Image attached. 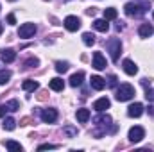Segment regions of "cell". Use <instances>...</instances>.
I'll use <instances>...</instances> for the list:
<instances>
[{"label": "cell", "mask_w": 154, "mask_h": 152, "mask_svg": "<svg viewBox=\"0 0 154 152\" xmlns=\"http://www.w3.org/2000/svg\"><path fill=\"white\" fill-rule=\"evenodd\" d=\"M9 2H16V0H9Z\"/></svg>", "instance_id": "cell-37"}, {"label": "cell", "mask_w": 154, "mask_h": 152, "mask_svg": "<svg viewBox=\"0 0 154 152\" xmlns=\"http://www.w3.org/2000/svg\"><path fill=\"white\" fill-rule=\"evenodd\" d=\"M90 84H91V88H93V90L100 91V90H104V88H106V79H102V77H99V75H91Z\"/></svg>", "instance_id": "cell-12"}, {"label": "cell", "mask_w": 154, "mask_h": 152, "mask_svg": "<svg viewBox=\"0 0 154 152\" xmlns=\"http://www.w3.org/2000/svg\"><path fill=\"white\" fill-rule=\"evenodd\" d=\"M2 31H4V27H2V23H0V34H2Z\"/></svg>", "instance_id": "cell-36"}, {"label": "cell", "mask_w": 154, "mask_h": 152, "mask_svg": "<svg viewBox=\"0 0 154 152\" xmlns=\"http://www.w3.org/2000/svg\"><path fill=\"white\" fill-rule=\"evenodd\" d=\"M106 48H108L109 54H111V61H118V56H120V52H122V43H120V39L111 38L106 43Z\"/></svg>", "instance_id": "cell-3"}, {"label": "cell", "mask_w": 154, "mask_h": 152, "mask_svg": "<svg viewBox=\"0 0 154 152\" xmlns=\"http://www.w3.org/2000/svg\"><path fill=\"white\" fill-rule=\"evenodd\" d=\"M108 86H111V88H113V86H116V77L115 75H109V77H108Z\"/></svg>", "instance_id": "cell-32"}, {"label": "cell", "mask_w": 154, "mask_h": 152, "mask_svg": "<svg viewBox=\"0 0 154 152\" xmlns=\"http://www.w3.org/2000/svg\"><path fill=\"white\" fill-rule=\"evenodd\" d=\"M142 114H143V104H140V102H134L127 108V116H131V118H138Z\"/></svg>", "instance_id": "cell-9"}, {"label": "cell", "mask_w": 154, "mask_h": 152, "mask_svg": "<svg viewBox=\"0 0 154 152\" xmlns=\"http://www.w3.org/2000/svg\"><path fill=\"white\" fill-rule=\"evenodd\" d=\"M48 86H50V90H54V91H63V88H65V81H63L61 77H54V79H50Z\"/></svg>", "instance_id": "cell-16"}, {"label": "cell", "mask_w": 154, "mask_h": 152, "mask_svg": "<svg viewBox=\"0 0 154 152\" xmlns=\"http://www.w3.org/2000/svg\"><path fill=\"white\" fill-rule=\"evenodd\" d=\"M133 97H134V88H133L131 84H120V86L116 88L115 99L118 102H127V100H131Z\"/></svg>", "instance_id": "cell-1"}, {"label": "cell", "mask_w": 154, "mask_h": 152, "mask_svg": "<svg viewBox=\"0 0 154 152\" xmlns=\"http://www.w3.org/2000/svg\"><path fill=\"white\" fill-rule=\"evenodd\" d=\"M145 7H147V5H140V4L129 2V4H125L124 11H125L127 16H131V18H138V16H142V14L145 13Z\"/></svg>", "instance_id": "cell-2"}, {"label": "cell", "mask_w": 154, "mask_h": 152, "mask_svg": "<svg viewBox=\"0 0 154 152\" xmlns=\"http://www.w3.org/2000/svg\"><path fill=\"white\" fill-rule=\"evenodd\" d=\"M5 111H9V109H7V106H0V118H4V116H5Z\"/></svg>", "instance_id": "cell-34"}, {"label": "cell", "mask_w": 154, "mask_h": 152, "mask_svg": "<svg viewBox=\"0 0 154 152\" xmlns=\"http://www.w3.org/2000/svg\"><path fill=\"white\" fill-rule=\"evenodd\" d=\"M149 114L154 118V106H149Z\"/></svg>", "instance_id": "cell-35"}, {"label": "cell", "mask_w": 154, "mask_h": 152, "mask_svg": "<svg viewBox=\"0 0 154 152\" xmlns=\"http://www.w3.org/2000/svg\"><path fill=\"white\" fill-rule=\"evenodd\" d=\"M2 127H4L5 131H14V127H16V120H14L13 116H7V118H4Z\"/></svg>", "instance_id": "cell-22"}, {"label": "cell", "mask_w": 154, "mask_h": 152, "mask_svg": "<svg viewBox=\"0 0 154 152\" xmlns=\"http://www.w3.org/2000/svg\"><path fill=\"white\" fill-rule=\"evenodd\" d=\"M152 16H154V14H152Z\"/></svg>", "instance_id": "cell-38"}, {"label": "cell", "mask_w": 154, "mask_h": 152, "mask_svg": "<svg viewBox=\"0 0 154 152\" xmlns=\"http://www.w3.org/2000/svg\"><path fill=\"white\" fill-rule=\"evenodd\" d=\"M0 59H2L4 63H13V61L16 59V52H14L13 48H5V50H2V54H0Z\"/></svg>", "instance_id": "cell-15"}, {"label": "cell", "mask_w": 154, "mask_h": 152, "mask_svg": "<svg viewBox=\"0 0 154 152\" xmlns=\"http://www.w3.org/2000/svg\"><path fill=\"white\" fill-rule=\"evenodd\" d=\"M5 106H7V109H9V111H18V109H20L18 100H11V102H7Z\"/></svg>", "instance_id": "cell-28"}, {"label": "cell", "mask_w": 154, "mask_h": 152, "mask_svg": "<svg viewBox=\"0 0 154 152\" xmlns=\"http://www.w3.org/2000/svg\"><path fill=\"white\" fill-rule=\"evenodd\" d=\"M82 43H84L86 47H91V45L95 43V36H93L91 32H84V34H82Z\"/></svg>", "instance_id": "cell-23"}, {"label": "cell", "mask_w": 154, "mask_h": 152, "mask_svg": "<svg viewBox=\"0 0 154 152\" xmlns=\"http://www.w3.org/2000/svg\"><path fill=\"white\" fill-rule=\"evenodd\" d=\"M5 20H7V23H9V25H14V23H16L14 14H7V18H5Z\"/></svg>", "instance_id": "cell-33"}, {"label": "cell", "mask_w": 154, "mask_h": 152, "mask_svg": "<svg viewBox=\"0 0 154 152\" xmlns=\"http://www.w3.org/2000/svg\"><path fill=\"white\" fill-rule=\"evenodd\" d=\"M93 123H95V125H99V127H104V129H106L108 125H111V116L102 111V113H99L95 118H93Z\"/></svg>", "instance_id": "cell-8"}, {"label": "cell", "mask_w": 154, "mask_h": 152, "mask_svg": "<svg viewBox=\"0 0 154 152\" xmlns=\"http://www.w3.org/2000/svg\"><path fill=\"white\" fill-rule=\"evenodd\" d=\"M38 82L36 81H32V79H27V81H23V84H22V90L23 91H34V90H38Z\"/></svg>", "instance_id": "cell-20"}, {"label": "cell", "mask_w": 154, "mask_h": 152, "mask_svg": "<svg viewBox=\"0 0 154 152\" xmlns=\"http://www.w3.org/2000/svg\"><path fill=\"white\" fill-rule=\"evenodd\" d=\"M65 27H66V31H70V32L79 31V29H81V18H77L74 14L66 16V18H65Z\"/></svg>", "instance_id": "cell-6"}, {"label": "cell", "mask_w": 154, "mask_h": 152, "mask_svg": "<svg viewBox=\"0 0 154 152\" xmlns=\"http://www.w3.org/2000/svg\"><path fill=\"white\" fill-rule=\"evenodd\" d=\"M122 66H124V72H125L127 75H136V74H138V66H136L131 59H124Z\"/></svg>", "instance_id": "cell-13"}, {"label": "cell", "mask_w": 154, "mask_h": 152, "mask_svg": "<svg viewBox=\"0 0 154 152\" xmlns=\"http://www.w3.org/2000/svg\"><path fill=\"white\" fill-rule=\"evenodd\" d=\"M75 118L79 120V122H81V123L88 122V120H90V109H86V108H81V109H77Z\"/></svg>", "instance_id": "cell-18"}, {"label": "cell", "mask_w": 154, "mask_h": 152, "mask_svg": "<svg viewBox=\"0 0 154 152\" xmlns=\"http://www.w3.org/2000/svg\"><path fill=\"white\" fill-rule=\"evenodd\" d=\"M93 27H95V31H99V32H108V31H109V23H108L106 18H97V20L93 22Z\"/></svg>", "instance_id": "cell-14"}, {"label": "cell", "mask_w": 154, "mask_h": 152, "mask_svg": "<svg viewBox=\"0 0 154 152\" xmlns=\"http://www.w3.org/2000/svg\"><path fill=\"white\" fill-rule=\"evenodd\" d=\"M82 79H84V72H77V74H74V75L70 77V86H72V88L81 86V84H82Z\"/></svg>", "instance_id": "cell-19"}, {"label": "cell", "mask_w": 154, "mask_h": 152, "mask_svg": "<svg viewBox=\"0 0 154 152\" xmlns=\"http://www.w3.org/2000/svg\"><path fill=\"white\" fill-rule=\"evenodd\" d=\"M138 34H140L142 38H149V36H152L154 34V27L151 25V23H143V25H140Z\"/></svg>", "instance_id": "cell-17"}, {"label": "cell", "mask_w": 154, "mask_h": 152, "mask_svg": "<svg viewBox=\"0 0 154 152\" xmlns=\"http://www.w3.org/2000/svg\"><path fill=\"white\" fill-rule=\"evenodd\" d=\"M116 14H118V13H116L115 7H108V9H104V18H106V20H115Z\"/></svg>", "instance_id": "cell-24"}, {"label": "cell", "mask_w": 154, "mask_h": 152, "mask_svg": "<svg viewBox=\"0 0 154 152\" xmlns=\"http://www.w3.org/2000/svg\"><path fill=\"white\" fill-rule=\"evenodd\" d=\"M9 79H11V72L9 70H0V84L9 82Z\"/></svg>", "instance_id": "cell-26"}, {"label": "cell", "mask_w": 154, "mask_h": 152, "mask_svg": "<svg viewBox=\"0 0 154 152\" xmlns=\"http://www.w3.org/2000/svg\"><path fill=\"white\" fill-rule=\"evenodd\" d=\"M38 59H36V57H32V59H29V61H27V63H25V68H32V66H38Z\"/></svg>", "instance_id": "cell-30"}, {"label": "cell", "mask_w": 154, "mask_h": 152, "mask_svg": "<svg viewBox=\"0 0 154 152\" xmlns=\"http://www.w3.org/2000/svg\"><path fill=\"white\" fill-rule=\"evenodd\" d=\"M41 120L45 122V123H54L56 120H57V111L54 109V108H48V109H41Z\"/></svg>", "instance_id": "cell-7"}, {"label": "cell", "mask_w": 154, "mask_h": 152, "mask_svg": "<svg viewBox=\"0 0 154 152\" xmlns=\"http://www.w3.org/2000/svg\"><path fill=\"white\" fill-rule=\"evenodd\" d=\"M34 34H36V25L34 23H23L18 29V36L20 38H32Z\"/></svg>", "instance_id": "cell-5"}, {"label": "cell", "mask_w": 154, "mask_h": 152, "mask_svg": "<svg viewBox=\"0 0 154 152\" xmlns=\"http://www.w3.org/2000/svg\"><path fill=\"white\" fill-rule=\"evenodd\" d=\"M5 149H7V150H13V152H22L23 150V147H22L18 141H13V140H7V141H5Z\"/></svg>", "instance_id": "cell-21"}, {"label": "cell", "mask_w": 154, "mask_h": 152, "mask_svg": "<svg viewBox=\"0 0 154 152\" xmlns=\"http://www.w3.org/2000/svg\"><path fill=\"white\" fill-rule=\"evenodd\" d=\"M56 70H57L59 74H65V72L68 70V63H66V61H57V63H56Z\"/></svg>", "instance_id": "cell-25"}, {"label": "cell", "mask_w": 154, "mask_h": 152, "mask_svg": "<svg viewBox=\"0 0 154 152\" xmlns=\"http://www.w3.org/2000/svg\"><path fill=\"white\" fill-rule=\"evenodd\" d=\"M47 149H57V145H52V143H43V145H39L38 150H47Z\"/></svg>", "instance_id": "cell-31"}, {"label": "cell", "mask_w": 154, "mask_h": 152, "mask_svg": "<svg viewBox=\"0 0 154 152\" xmlns=\"http://www.w3.org/2000/svg\"><path fill=\"white\" fill-rule=\"evenodd\" d=\"M93 68L95 70H104L106 68V57L102 56V52L93 54Z\"/></svg>", "instance_id": "cell-11"}, {"label": "cell", "mask_w": 154, "mask_h": 152, "mask_svg": "<svg viewBox=\"0 0 154 152\" xmlns=\"http://www.w3.org/2000/svg\"><path fill=\"white\" fill-rule=\"evenodd\" d=\"M63 132H65L68 138H74V136L77 134V129H75V127H70V125H66V127L63 129Z\"/></svg>", "instance_id": "cell-27"}, {"label": "cell", "mask_w": 154, "mask_h": 152, "mask_svg": "<svg viewBox=\"0 0 154 152\" xmlns=\"http://www.w3.org/2000/svg\"><path fill=\"white\" fill-rule=\"evenodd\" d=\"M109 106H111V102H109V99H108V97H102V99H99V100H95V104H93V109H95L97 113H102V111H106V109H109Z\"/></svg>", "instance_id": "cell-10"}, {"label": "cell", "mask_w": 154, "mask_h": 152, "mask_svg": "<svg viewBox=\"0 0 154 152\" xmlns=\"http://www.w3.org/2000/svg\"><path fill=\"white\" fill-rule=\"evenodd\" d=\"M145 99H147L149 102H152L154 100V90L152 88H147V91H145Z\"/></svg>", "instance_id": "cell-29"}, {"label": "cell", "mask_w": 154, "mask_h": 152, "mask_svg": "<svg viewBox=\"0 0 154 152\" xmlns=\"http://www.w3.org/2000/svg\"><path fill=\"white\" fill-rule=\"evenodd\" d=\"M127 138H129V141L138 143V141H142V140L145 138V129H143V127H140V125H134V127H131V129H129Z\"/></svg>", "instance_id": "cell-4"}]
</instances>
